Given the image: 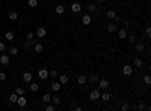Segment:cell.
Returning a JSON list of instances; mask_svg holds the SVG:
<instances>
[{
  "label": "cell",
  "mask_w": 151,
  "mask_h": 111,
  "mask_svg": "<svg viewBox=\"0 0 151 111\" xmlns=\"http://www.w3.org/2000/svg\"><path fill=\"white\" fill-rule=\"evenodd\" d=\"M134 50H136L137 53H142V51H144V50H145V45H144V44H141V42H139V44H136V47H134Z\"/></svg>",
  "instance_id": "19"
},
{
  "label": "cell",
  "mask_w": 151,
  "mask_h": 111,
  "mask_svg": "<svg viewBox=\"0 0 151 111\" xmlns=\"http://www.w3.org/2000/svg\"><path fill=\"white\" fill-rule=\"evenodd\" d=\"M24 92H26V90H24L23 87H18V89H15V93H17L18 96H23V95H24Z\"/></svg>",
  "instance_id": "30"
},
{
  "label": "cell",
  "mask_w": 151,
  "mask_h": 111,
  "mask_svg": "<svg viewBox=\"0 0 151 111\" xmlns=\"http://www.w3.org/2000/svg\"><path fill=\"white\" fill-rule=\"evenodd\" d=\"M137 108H139L141 111H144V110H146V107H145L144 104H139V107H137Z\"/></svg>",
  "instance_id": "42"
},
{
  "label": "cell",
  "mask_w": 151,
  "mask_h": 111,
  "mask_svg": "<svg viewBox=\"0 0 151 111\" xmlns=\"http://www.w3.org/2000/svg\"><path fill=\"white\" fill-rule=\"evenodd\" d=\"M128 108H130V107H128L127 104H124V105H122V107H121V110H122V111H127Z\"/></svg>",
  "instance_id": "39"
},
{
  "label": "cell",
  "mask_w": 151,
  "mask_h": 111,
  "mask_svg": "<svg viewBox=\"0 0 151 111\" xmlns=\"http://www.w3.org/2000/svg\"><path fill=\"white\" fill-rule=\"evenodd\" d=\"M30 45H32V41H29V39H27V42H26V44H24V47H26V48H29V47H30Z\"/></svg>",
  "instance_id": "43"
},
{
  "label": "cell",
  "mask_w": 151,
  "mask_h": 111,
  "mask_svg": "<svg viewBox=\"0 0 151 111\" xmlns=\"http://www.w3.org/2000/svg\"><path fill=\"white\" fill-rule=\"evenodd\" d=\"M77 83H79L80 86L86 84V83H88V77H85V75H80L79 78H77Z\"/></svg>",
  "instance_id": "15"
},
{
  "label": "cell",
  "mask_w": 151,
  "mask_h": 111,
  "mask_svg": "<svg viewBox=\"0 0 151 111\" xmlns=\"http://www.w3.org/2000/svg\"><path fill=\"white\" fill-rule=\"evenodd\" d=\"M50 99H51V96H50V95H48V93H46V95H44V96H42V101L46 102V104H48V102H50Z\"/></svg>",
  "instance_id": "31"
},
{
  "label": "cell",
  "mask_w": 151,
  "mask_h": 111,
  "mask_svg": "<svg viewBox=\"0 0 151 111\" xmlns=\"http://www.w3.org/2000/svg\"><path fill=\"white\" fill-rule=\"evenodd\" d=\"M89 98H91V101H97V99H98V98H100V90H92V92H91V95H89Z\"/></svg>",
  "instance_id": "4"
},
{
  "label": "cell",
  "mask_w": 151,
  "mask_h": 111,
  "mask_svg": "<svg viewBox=\"0 0 151 111\" xmlns=\"http://www.w3.org/2000/svg\"><path fill=\"white\" fill-rule=\"evenodd\" d=\"M46 35H47V30L44 27H39L38 30H36V36H38V38H46Z\"/></svg>",
  "instance_id": "6"
},
{
  "label": "cell",
  "mask_w": 151,
  "mask_h": 111,
  "mask_svg": "<svg viewBox=\"0 0 151 111\" xmlns=\"http://www.w3.org/2000/svg\"><path fill=\"white\" fill-rule=\"evenodd\" d=\"M118 36H119V39H125L127 38V29H121L118 32Z\"/></svg>",
  "instance_id": "16"
},
{
  "label": "cell",
  "mask_w": 151,
  "mask_h": 111,
  "mask_svg": "<svg viewBox=\"0 0 151 111\" xmlns=\"http://www.w3.org/2000/svg\"><path fill=\"white\" fill-rule=\"evenodd\" d=\"M115 15H116L115 11H107V12H106V18H107V20H113Z\"/></svg>",
  "instance_id": "17"
},
{
  "label": "cell",
  "mask_w": 151,
  "mask_h": 111,
  "mask_svg": "<svg viewBox=\"0 0 151 111\" xmlns=\"http://www.w3.org/2000/svg\"><path fill=\"white\" fill-rule=\"evenodd\" d=\"M133 65H134L136 68H142V65H144V63H142V60H141V59H137V57H136V59L133 60Z\"/></svg>",
  "instance_id": "23"
},
{
  "label": "cell",
  "mask_w": 151,
  "mask_h": 111,
  "mask_svg": "<svg viewBox=\"0 0 151 111\" xmlns=\"http://www.w3.org/2000/svg\"><path fill=\"white\" fill-rule=\"evenodd\" d=\"M46 110H47V111H53V110H55V107H53V105H47Z\"/></svg>",
  "instance_id": "41"
},
{
  "label": "cell",
  "mask_w": 151,
  "mask_h": 111,
  "mask_svg": "<svg viewBox=\"0 0 151 111\" xmlns=\"http://www.w3.org/2000/svg\"><path fill=\"white\" fill-rule=\"evenodd\" d=\"M144 81L146 84H151V77H150V74H146V75L144 77Z\"/></svg>",
  "instance_id": "34"
},
{
  "label": "cell",
  "mask_w": 151,
  "mask_h": 111,
  "mask_svg": "<svg viewBox=\"0 0 151 111\" xmlns=\"http://www.w3.org/2000/svg\"><path fill=\"white\" fill-rule=\"evenodd\" d=\"M5 38H6L8 41H12V39H14V32H6Z\"/></svg>",
  "instance_id": "29"
},
{
  "label": "cell",
  "mask_w": 151,
  "mask_h": 111,
  "mask_svg": "<svg viewBox=\"0 0 151 111\" xmlns=\"http://www.w3.org/2000/svg\"><path fill=\"white\" fill-rule=\"evenodd\" d=\"M127 36H128V35H127ZM128 42H130V44H134V42H136V36H134V35H130V36H128Z\"/></svg>",
  "instance_id": "33"
},
{
  "label": "cell",
  "mask_w": 151,
  "mask_h": 111,
  "mask_svg": "<svg viewBox=\"0 0 151 111\" xmlns=\"http://www.w3.org/2000/svg\"><path fill=\"white\" fill-rule=\"evenodd\" d=\"M88 81H89V83H95V81H98V77H97V75H89Z\"/></svg>",
  "instance_id": "28"
},
{
  "label": "cell",
  "mask_w": 151,
  "mask_h": 111,
  "mask_svg": "<svg viewBox=\"0 0 151 111\" xmlns=\"http://www.w3.org/2000/svg\"><path fill=\"white\" fill-rule=\"evenodd\" d=\"M122 74H124V77H130L133 74V68L130 66V65H124V68H122Z\"/></svg>",
  "instance_id": "1"
},
{
  "label": "cell",
  "mask_w": 151,
  "mask_h": 111,
  "mask_svg": "<svg viewBox=\"0 0 151 111\" xmlns=\"http://www.w3.org/2000/svg\"><path fill=\"white\" fill-rule=\"evenodd\" d=\"M106 29H107L109 33H113V32H116V30H118V27H116V24H115V23H110Z\"/></svg>",
  "instance_id": "13"
},
{
  "label": "cell",
  "mask_w": 151,
  "mask_h": 111,
  "mask_svg": "<svg viewBox=\"0 0 151 111\" xmlns=\"http://www.w3.org/2000/svg\"><path fill=\"white\" fill-rule=\"evenodd\" d=\"M26 38L29 39V41H32L33 39V33H32V32H27V35H26Z\"/></svg>",
  "instance_id": "36"
},
{
  "label": "cell",
  "mask_w": 151,
  "mask_h": 111,
  "mask_svg": "<svg viewBox=\"0 0 151 111\" xmlns=\"http://www.w3.org/2000/svg\"><path fill=\"white\" fill-rule=\"evenodd\" d=\"M29 6L30 8H36L38 6V0H29Z\"/></svg>",
  "instance_id": "32"
},
{
  "label": "cell",
  "mask_w": 151,
  "mask_h": 111,
  "mask_svg": "<svg viewBox=\"0 0 151 111\" xmlns=\"http://www.w3.org/2000/svg\"><path fill=\"white\" fill-rule=\"evenodd\" d=\"M44 50V47H42V44H35V47H33V51L36 53V54H41Z\"/></svg>",
  "instance_id": "14"
},
{
  "label": "cell",
  "mask_w": 151,
  "mask_h": 111,
  "mask_svg": "<svg viewBox=\"0 0 151 111\" xmlns=\"http://www.w3.org/2000/svg\"><path fill=\"white\" fill-rule=\"evenodd\" d=\"M38 77L41 78V80H47V78H48V71H47V69H39V71H38Z\"/></svg>",
  "instance_id": "3"
},
{
  "label": "cell",
  "mask_w": 151,
  "mask_h": 111,
  "mask_svg": "<svg viewBox=\"0 0 151 111\" xmlns=\"http://www.w3.org/2000/svg\"><path fill=\"white\" fill-rule=\"evenodd\" d=\"M50 101H51L55 105H59V104H60V98H59V96H53Z\"/></svg>",
  "instance_id": "26"
},
{
  "label": "cell",
  "mask_w": 151,
  "mask_h": 111,
  "mask_svg": "<svg viewBox=\"0 0 151 111\" xmlns=\"http://www.w3.org/2000/svg\"><path fill=\"white\" fill-rule=\"evenodd\" d=\"M0 63H2V65H9V56L2 54V56H0Z\"/></svg>",
  "instance_id": "11"
},
{
  "label": "cell",
  "mask_w": 151,
  "mask_h": 111,
  "mask_svg": "<svg viewBox=\"0 0 151 111\" xmlns=\"http://www.w3.org/2000/svg\"><path fill=\"white\" fill-rule=\"evenodd\" d=\"M98 2H100V3H101V2H104V0H98Z\"/></svg>",
  "instance_id": "44"
},
{
  "label": "cell",
  "mask_w": 151,
  "mask_h": 111,
  "mask_svg": "<svg viewBox=\"0 0 151 111\" xmlns=\"http://www.w3.org/2000/svg\"><path fill=\"white\" fill-rule=\"evenodd\" d=\"M100 98H101V99H103L104 102H107L109 99H110V95H109L107 92H106V93H103V95H100Z\"/></svg>",
  "instance_id": "24"
},
{
  "label": "cell",
  "mask_w": 151,
  "mask_h": 111,
  "mask_svg": "<svg viewBox=\"0 0 151 111\" xmlns=\"http://www.w3.org/2000/svg\"><path fill=\"white\" fill-rule=\"evenodd\" d=\"M48 77H58V71H56V69L50 71V72H48Z\"/></svg>",
  "instance_id": "35"
},
{
  "label": "cell",
  "mask_w": 151,
  "mask_h": 111,
  "mask_svg": "<svg viewBox=\"0 0 151 111\" xmlns=\"http://www.w3.org/2000/svg\"><path fill=\"white\" fill-rule=\"evenodd\" d=\"M17 104L20 105V107H26V104H27V99L24 96H18V99H17Z\"/></svg>",
  "instance_id": "10"
},
{
  "label": "cell",
  "mask_w": 151,
  "mask_h": 111,
  "mask_svg": "<svg viewBox=\"0 0 151 111\" xmlns=\"http://www.w3.org/2000/svg\"><path fill=\"white\" fill-rule=\"evenodd\" d=\"M17 99H18V95L17 93H12L9 96V102H12V104H17Z\"/></svg>",
  "instance_id": "21"
},
{
  "label": "cell",
  "mask_w": 151,
  "mask_h": 111,
  "mask_svg": "<svg viewBox=\"0 0 151 111\" xmlns=\"http://www.w3.org/2000/svg\"><path fill=\"white\" fill-rule=\"evenodd\" d=\"M38 90H39V86L36 84V83H32V84H30V92H32V93H36Z\"/></svg>",
  "instance_id": "20"
},
{
  "label": "cell",
  "mask_w": 151,
  "mask_h": 111,
  "mask_svg": "<svg viewBox=\"0 0 151 111\" xmlns=\"http://www.w3.org/2000/svg\"><path fill=\"white\" fill-rule=\"evenodd\" d=\"M71 11L76 12V14H77V12H80V11H82V5H80L79 2H74V3L71 5Z\"/></svg>",
  "instance_id": "5"
},
{
  "label": "cell",
  "mask_w": 151,
  "mask_h": 111,
  "mask_svg": "<svg viewBox=\"0 0 151 111\" xmlns=\"http://www.w3.org/2000/svg\"><path fill=\"white\" fill-rule=\"evenodd\" d=\"M60 89H62V84L58 83V81H55V83L51 84V90H53V92H59Z\"/></svg>",
  "instance_id": "12"
},
{
  "label": "cell",
  "mask_w": 151,
  "mask_h": 111,
  "mask_svg": "<svg viewBox=\"0 0 151 111\" xmlns=\"http://www.w3.org/2000/svg\"><path fill=\"white\" fill-rule=\"evenodd\" d=\"M9 54H11V56H17V54H18L17 47H11V48H9Z\"/></svg>",
  "instance_id": "25"
},
{
  "label": "cell",
  "mask_w": 151,
  "mask_h": 111,
  "mask_svg": "<svg viewBox=\"0 0 151 111\" xmlns=\"http://www.w3.org/2000/svg\"><path fill=\"white\" fill-rule=\"evenodd\" d=\"M145 32H146V35H148V36H151V27H150V26L145 29Z\"/></svg>",
  "instance_id": "40"
},
{
  "label": "cell",
  "mask_w": 151,
  "mask_h": 111,
  "mask_svg": "<svg viewBox=\"0 0 151 111\" xmlns=\"http://www.w3.org/2000/svg\"><path fill=\"white\" fill-rule=\"evenodd\" d=\"M21 77H23V80L26 81V83H30V81H32V78H33V75H32L30 72H24Z\"/></svg>",
  "instance_id": "9"
},
{
  "label": "cell",
  "mask_w": 151,
  "mask_h": 111,
  "mask_svg": "<svg viewBox=\"0 0 151 111\" xmlns=\"http://www.w3.org/2000/svg\"><path fill=\"white\" fill-rule=\"evenodd\" d=\"M17 18H18L17 12H15V11H11V12H9V20H11V21H15Z\"/></svg>",
  "instance_id": "22"
},
{
  "label": "cell",
  "mask_w": 151,
  "mask_h": 111,
  "mask_svg": "<svg viewBox=\"0 0 151 111\" xmlns=\"http://www.w3.org/2000/svg\"><path fill=\"white\" fill-rule=\"evenodd\" d=\"M82 24L83 26H89L91 24V15H83L82 17Z\"/></svg>",
  "instance_id": "7"
},
{
  "label": "cell",
  "mask_w": 151,
  "mask_h": 111,
  "mask_svg": "<svg viewBox=\"0 0 151 111\" xmlns=\"http://www.w3.org/2000/svg\"><path fill=\"white\" fill-rule=\"evenodd\" d=\"M68 81H70V78H68L67 75H60V77H59V83H60V84H67Z\"/></svg>",
  "instance_id": "18"
},
{
  "label": "cell",
  "mask_w": 151,
  "mask_h": 111,
  "mask_svg": "<svg viewBox=\"0 0 151 111\" xmlns=\"http://www.w3.org/2000/svg\"><path fill=\"white\" fill-rule=\"evenodd\" d=\"M98 87H100V89H103V90L109 89V81L106 80V78H103V80H98Z\"/></svg>",
  "instance_id": "2"
},
{
  "label": "cell",
  "mask_w": 151,
  "mask_h": 111,
  "mask_svg": "<svg viewBox=\"0 0 151 111\" xmlns=\"http://www.w3.org/2000/svg\"><path fill=\"white\" fill-rule=\"evenodd\" d=\"M88 11L92 14V12H95V11H97V6L94 5V3H89V5H88Z\"/></svg>",
  "instance_id": "27"
},
{
  "label": "cell",
  "mask_w": 151,
  "mask_h": 111,
  "mask_svg": "<svg viewBox=\"0 0 151 111\" xmlns=\"http://www.w3.org/2000/svg\"><path fill=\"white\" fill-rule=\"evenodd\" d=\"M55 11H56V14H58V15H64L65 14V6L64 5H58V6L55 8Z\"/></svg>",
  "instance_id": "8"
},
{
  "label": "cell",
  "mask_w": 151,
  "mask_h": 111,
  "mask_svg": "<svg viewBox=\"0 0 151 111\" xmlns=\"http://www.w3.org/2000/svg\"><path fill=\"white\" fill-rule=\"evenodd\" d=\"M6 50V45H5V42H0V53L2 51H5Z\"/></svg>",
  "instance_id": "37"
},
{
  "label": "cell",
  "mask_w": 151,
  "mask_h": 111,
  "mask_svg": "<svg viewBox=\"0 0 151 111\" xmlns=\"http://www.w3.org/2000/svg\"><path fill=\"white\" fill-rule=\"evenodd\" d=\"M6 80V74L5 72H0V81H5Z\"/></svg>",
  "instance_id": "38"
}]
</instances>
